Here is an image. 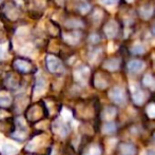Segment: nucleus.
Segmentation results:
<instances>
[{
  "label": "nucleus",
  "instance_id": "1",
  "mask_svg": "<svg viewBox=\"0 0 155 155\" xmlns=\"http://www.w3.org/2000/svg\"><path fill=\"white\" fill-rule=\"evenodd\" d=\"M45 115H47V109L43 104H33L25 113L27 120L32 123H37Z\"/></svg>",
  "mask_w": 155,
  "mask_h": 155
},
{
  "label": "nucleus",
  "instance_id": "2",
  "mask_svg": "<svg viewBox=\"0 0 155 155\" xmlns=\"http://www.w3.org/2000/svg\"><path fill=\"white\" fill-rule=\"evenodd\" d=\"M47 67L51 73H60L63 71V65L61 61L55 56H48Z\"/></svg>",
  "mask_w": 155,
  "mask_h": 155
},
{
  "label": "nucleus",
  "instance_id": "3",
  "mask_svg": "<svg viewBox=\"0 0 155 155\" xmlns=\"http://www.w3.org/2000/svg\"><path fill=\"white\" fill-rule=\"evenodd\" d=\"M110 97L115 104H124L126 101V94H124V91L120 88L112 89L110 92Z\"/></svg>",
  "mask_w": 155,
  "mask_h": 155
},
{
  "label": "nucleus",
  "instance_id": "4",
  "mask_svg": "<svg viewBox=\"0 0 155 155\" xmlns=\"http://www.w3.org/2000/svg\"><path fill=\"white\" fill-rule=\"evenodd\" d=\"M104 31L106 36L108 37L109 39H113L116 37L117 33H118V25H117L116 21L112 20V21H109L104 28Z\"/></svg>",
  "mask_w": 155,
  "mask_h": 155
},
{
  "label": "nucleus",
  "instance_id": "5",
  "mask_svg": "<svg viewBox=\"0 0 155 155\" xmlns=\"http://www.w3.org/2000/svg\"><path fill=\"white\" fill-rule=\"evenodd\" d=\"M14 68L20 73H29L32 71V64L25 59H16L14 61Z\"/></svg>",
  "mask_w": 155,
  "mask_h": 155
},
{
  "label": "nucleus",
  "instance_id": "6",
  "mask_svg": "<svg viewBox=\"0 0 155 155\" xmlns=\"http://www.w3.org/2000/svg\"><path fill=\"white\" fill-rule=\"evenodd\" d=\"M146 64L141 60H131L128 63V70L132 73H139L145 69Z\"/></svg>",
  "mask_w": 155,
  "mask_h": 155
},
{
  "label": "nucleus",
  "instance_id": "7",
  "mask_svg": "<svg viewBox=\"0 0 155 155\" xmlns=\"http://www.w3.org/2000/svg\"><path fill=\"white\" fill-rule=\"evenodd\" d=\"M119 64H120V60L118 58H111V59L104 61V67L109 71H116L119 68Z\"/></svg>",
  "mask_w": 155,
  "mask_h": 155
},
{
  "label": "nucleus",
  "instance_id": "8",
  "mask_svg": "<svg viewBox=\"0 0 155 155\" xmlns=\"http://www.w3.org/2000/svg\"><path fill=\"white\" fill-rule=\"evenodd\" d=\"M12 104V97L6 92H0V108L6 109Z\"/></svg>",
  "mask_w": 155,
  "mask_h": 155
},
{
  "label": "nucleus",
  "instance_id": "9",
  "mask_svg": "<svg viewBox=\"0 0 155 155\" xmlns=\"http://www.w3.org/2000/svg\"><path fill=\"white\" fill-rule=\"evenodd\" d=\"M81 37V34L79 32L75 31V32H71L69 34L64 35V39L71 45H76L77 42H79V39Z\"/></svg>",
  "mask_w": 155,
  "mask_h": 155
},
{
  "label": "nucleus",
  "instance_id": "10",
  "mask_svg": "<svg viewBox=\"0 0 155 155\" xmlns=\"http://www.w3.org/2000/svg\"><path fill=\"white\" fill-rule=\"evenodd\" d=\"M75 77L79 81H84L89 77V69L87 67H81L75 72Z\"/></svg>",
  "mask_w": 155,
  "mask_h": 155
},
{
  "label": "nucleus",
  "instance_id": "11",
  "mask_svg": "<svg viewBox=\"0 0 155 155\" xmlns=\"http://www.w3.org/2000/svg\"><path fill=\"white\" fill-rule=\"evenodd\" d=\"M153 12H154V10L151 5H143L139 8V15H140V17L143 19L151 18V16L153 15Z\"/></svg>",
  "mask_w": 155,
  "mask_h": 155
},
{
  "label": "nucleus",
  "instance_id": "12",
  "mask_svg": "<svg viewBox=\"0 0 155 155\" xmlns=\"http://www.w3.org/2000/svg\"><path fill=\"white\" fill-rule=\"evenodd\" d=\"M132 96H133V99H134V101L137 102V104H141V102L143 101V99H145L143 92L138 88V87H136V89H135V90H133Z\"/></svg>",
  "mask_w": 155,
  "mask_h": 155
},
{
  "label": "nucleus",
  "instance_id": "13",
  "mask_svg": "<svg viewBox=\"0 0 155 155\" xmlns=\"http://www.w3.org/2000/svg\"><path fill=\"white\" fill-rule=\"evenodd\" d=\"M145 51H146L145 45H143V43H140V42H136L132 47V49H131V52H132L133 54H137V55H138V54L145 53Z\"/></svg>",
  "mask_w": 155,
  "mask_h": 155
},
{
  "label": "nucleus",
  "instance_id": "14",
  "mask_svg": "<svg viewBox=\"0 0 155 155\" xmlns=\"http://www.w3.org/2000/svg\"><path fill=\"white\" fill-rule=\"evenodd\" d=\"M143 84L148 88L155 89V78L152 77L151 75H146L143 78Z\"/></svg>",
  "mask_w": 155,
  "mask_h": 155
},
{
  "label": "nucleus",
  "instance_id": "15",
  "mask_svg": "<svg viewBox=\"0 0 155 155\" xmlns=\"http://www.w3.org/2000/svg\"><path fill=\"white\" fill-rule=\"evenodd\" d=\"M3 152L5 153V155H16L18 149L13 145H5L3 148Z\"/></svg>",
  "mask_w": 155,
  "mask_h": 155
},
{
  "label": "nucleus",
  "instance_id": "16",
  "mask_svg": "<svg viewBox=\"0 0 155 155\" xmlns=\"http://www.w3.org/2000/svg\"><path fill=\"white\" fill-rule=\"evenodd\" d=\"M100 78H101V75H100V74H98V75L96 76V78H95V84L100 89L106 88L108 84H107V81L104 79H100Z\"/></svg>",
  "mask_w": 155,
  "mask_h": 155
},
{
  "label": "nucleus",
  "instance_id": "17",
  "mask_svg": "<svg viewBox=\"0 0 155 155\" xmlns=\"http://www.w3.org/2000/svg\"><path fill=\"white\" fill-rule=\"evenodd\" d=\"M79 11L81 13H88L89 11H90V5H89L88 3H82L81 5L79 6Z\"/></svg>",
  "mask_w": 155,
  "mask_h": 155
},
{
  "label": "nucleus",
  "instance_id": "18",
  "mask_svg": "<svg viewBox=\"0 0 155 155\" xmlns=\"http://www.w3.org/2000/svg\"><path fill=\"white\" fill-rule=\"evenodd\" d=\"M89 40H90V42H92V43H96L99 41V36H98L97 34H92L90 36V38H89Z\"/></svg>",
  "mask_w": 155,
  "mask_h": 155
},
{
  "label": "nucleus",
  "instance_id": "19",
  "mask_svg": "<svg viewBox=\"0 0 155 155\" xmlns=\"http://www.w3.org/2000/svg\"><path fill=\"white\" fill-rule=\"evenodd\" d=\"M101 1L104 2L106 5L111 6V5H114V4H116V2L118 1V0H101Z\"/></svg>",
  "mask_w": 155,
  "mask_h": 155
},
{
  "label": "nucleus",
  "instance_id": "20",
  "mask_svg": "<svg viewBox=\"0 0 155 155\" xmlns=\"http://www.w3.org/2000/svg\"><path fill=\"white\" fill-rule=\"evenodd\" d=\"M2 55H3V51H2V49L0 48V59L2 58Z\"/></svg>",
  "mask_w": 155,
  "mask_h": 155
},
{
  "label": "nucleus",
  "instance_id": "21",
  "mask_svg": "<svg viewBox=\"0 0 155 155\" xmlns=\"http://www.w3.org/2000/svg\"><path fill=\"white\" fill-rule=\"evenodd\" d=\"M152 33H153V34L155 35V23H154L153 27H152Z\"/></svg>",
  "mask_w": 155,
  "mask_h": 155
},
{
  "label": "nucleus",
  "instance_id": "22",
  "mask_svg": "<svg viewBox=\"0 0 155 155\" xmlns=\"http://www.w3.org/2000/svg\"><path fill=\"white\" fill-rule=\"evenodd\" d=\"M153 139H154V140H155V134H154V137H153Z\"/></svg>",
  "mask_w": 155,
  "mask_h": 155
}]
</instances>
